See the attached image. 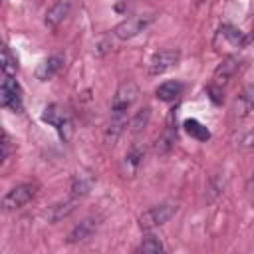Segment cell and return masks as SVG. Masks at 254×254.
<instances>
[{"mask_svg": "<svg viewBox=\"0 0 254 254\" xmlns=\"http://www.w3.org/2000/svg\"><path fill=\"white\" fill-rule=\"evenodd\" d=\"M175 212H177V204H175V202H161V204H157V206L147 208V210L139 216V226H141V230L151 232L153 228L165 224Z\"/></svg>", "mask_w": 254, "mask_h": 254, "instance_id": "cell-1", "label": "cell"}, {"mask_svg": "<svg viewBox=\"0 0 254 254\" xmlns=\"http://www.w3.org/2000/svg\"><path fill=\"white\" fill-rule=\"evenodd\" d=\"M42 121H46L48 125H52L64 141H69V137H71V133H73V125H71V119H69V115L65 113V109H62L60 105L52 103V105H48V107L44 109Z\"/></svg>", "mask_w": 254, "mask_h": 254, "instance_id": "cell-2", "label": "cell"}, {"mask_svg": "<svg viewBox=\"0 0 254 254\" xmlns=\"http://www.w3.org/2000/svg\"><path fill=\"white\" fill-rule=\"evenodd\" d=\"M153 20H155L153 14H135V16H129V18H125L123 22H119L113 28V34L119 40H131V38L139 36Z\"/></svg>", "mask_w": 254, "mask_h": 254, "instance_id": "cell-3", "label": "cell"}, {"mask_svg": "<svg viewBox=\"0 0 254 254\" xmlns=\"http://www.w3.org/2000/svg\"><path fill=\"white\" fill-rule=\"evenodd\" d=\"M139 97V87L133 79H125L119 83L113 99H111V113H125L129 111V107L137 101Z\"/></svg>", "mask_w": 254, "mask_h": 254, "instance_id": "cell-4", "label": "cell"}, {"mask_svg": "<svg viewBox=\"0 0 254 254\" xmlns=\"http://www.w3.org/2000/svg\"><path fill=\"white\" fill-rule=\"evenodd\" d=\"M36 196V187L32 183H20L16 187H12L4 198H2V208L4 210H16V208H22L26 206L32 198Z\"/></svg>", "mask_w": 254, "mask_h": 254, "instance_id": "cell-5", "label": "cell"}, {"mask_svg": "<svg viewBox=\"0 0 254 254\" xmlns=\"http://www.w3.org/2000/svg\"><path fill=\"white\" fill-rule=\"evenodd\" d=\"M0 103L2 107L20 113L22 111V91L18 81L14 79V75H4L2 85H0Z\"/></svg>", "mask_w": 254, "mask_h": 254, "instance_id": "cell-6", "label": "cell"}, {"mask_svg": "<svg viewBox=\"0 0 254 254\" xmlns=\"http://www.w3.org/2000/svg\"><path fill=\"white\" fill-rule=\"evenodd\" d=\"M181 60V52L179 50H159L151 56L149 60V75H161L165 71H169L171 67H175Z\"/></svg>", "mask_w": 254, "mask_h": 254, "instance_id": "cell-7", "label": "cell"}, {"mask_svg": "<svg viewBox=\"0 0 254 254\" xmlns=\"http://www.w3.org/2000/svg\"><path fill=\"white\" fill-rule=\"evenodd\" d=\"M93 185H95V173L91 169H79L71 181V196H75V198L87 196L91 192Z\"/></svg>", "mask_w": 254, "mask_h": 254, "instance_id": "cell-8", "label": "cell"}, {"mask_svg": "<svg viewBox=\"0 0 254 254\" xmlns=\"http://www.w3.org/2000/svg\"><path fill=\"white\" fill-rule=\"evenodd\" d=\"M97 218L95 216H87V218H83L81 222H77L71 230H69V234H67V244H77V242H83V240H87V238H91V234L97 230Z\"/></svg>", "mask_w": 254, "mask_h": 254, "instance_id": "cell-9", "label": "cell"}, {"mask_svg": "<svg viewBox=\"0 0 254 254\" xmlns=\"http://www.w3.org/2000/svg\"><path fill=\"white\" fill-rule=\"evenodd\" d=\"M236 69H238V60L236 58H232V56H228V58H224L222 60V64L214 69V75H212V85L214 87H224L230 79H232V75L236 73Z\"/></svg>", "mask_w": 254, "mask_h": 254, "instance_id": "cell-10", "label": "cell"}, {"mask_svg": "<svg viewBox=\"0 0 254 254\" xmlns=\"http://www.w3.org/2000/svg\"><path fill=\"white\" fill-rule=\"evenodd\" d=\"M64 67V58L60 56V54H52V56H48L38 67H36V77L40 79V81H48V79H52L54 75H58V71Z\"/></svg>", "mask_w": 254, "mask_h": 254, "instance_id": "cell-11", "label": "cell"}, {"mask_svg": "<svg viewBox=\"0 0 254 254\" xmlns=\"http://www.w3.org/2000/svg\"><path fill=\"white\" fill-rule=\"evenodd\" d=\"M69 10H71V0H58V2L46 12V18H44L46 26L52 28V30H56V28L67 18Z\"/></svg>", "mask_w": 254, "mask_h": 254, "instance_id": "cell-12", "label": "cell"}, {"mask_svg": "<svg viewBox=\"0 0 254 254\" xmlns=\"http://www.w3.org/2000/svg\"><path fill=\"white\" fill-rule=\"evenodd\" d=\"M75 202H77V198L71 196V198H67V200H64V202H56V204H52V206L48 208V212H46L48 220H50V222H58V220L69 216V214L75 210Z\"/></svg>", "mask_w": 254, "mask_h": 254, "instance_id": "cell-13", "label": "cell"}, {"mask_svg": "<svg viewBox=\"0 0 254 254\" xmlns=\"http://www.w3.org/2000/svg\"><path fill=\"white\" fill-rule=\"evenodd\" d=\"M181 93H183V83H181V81H165V83H161V85L155 89L157 99H161V101H165V103L177 101V99L181 97Z\"/></svg>", "mask_w": 254, "mask_h": 254, "instance_id": "cell-14", "label": "cell"}, {"mask_svg": "<svg viewBox=\"0 0 254 254\" xmlns=\"http://www.w3.org/2000/svg\"><path fill=\"white\" fill-rule=\"evenodd\" d=\"M125 125H127V115L125 113H111V121L105 129V143L113 145L117 141V137L123 133Z\"/></svg>", "mask_w": 254, "mask_h": 254, "instance_id": "cell-15", "label": "cell"}, {"mask_svg": "<svg viewBox=\"0 0 254 254\" xmlns=\"http://www.w3.org/2000/svg\"><path fill=\"white\" fill-rule=\"evenodd\" d=\"M141 163H143V149L133 147V149L125 155V159H123V163H121V173H123V177H133V175L137 173V169H139Z\"/></svg>", "mask_w": 254, "mask_h": 254, "instance_id": "cell-16", "label": "cell"}, {"mask_svg": "<svg viewBox=\"0 0 254 254\" xmlns=\"http://www.w3.org/2000/svg\"><path fill=\"white\" fill-rule=\"evenodd\" d=\"M175 139H177L175 127L169 123V125L163 129V133H161V135L155 139V153H159V155L169 153V151L173 149V145H175Z\"/></svg>", "mask_w": 254, "mask_h": 254, "instance_id": "cell-17", "label": "cell"}, {"mask_svg": "<svg viewBox=\"0 0 254 254\" xmlns=\"http://www.w3.org/2000/svg\"><path fill=\"white\" fill-rule=\"evenodd\" d=\"M183 127H185V131H187L190 137H194L196 141H208V139H210V131H208L200 121H196V119H187V121L183 123Z\"/></svg>", "mask_w": 254, "mask_h": 254, "instance_id": "cell-18", "label": "cell"}, {"mask_svg": "<svg viewBox=\"0 0 254 254\" xmlns=\"http://www.w3.org/2000/svg\"><path fill=\"white\" fill-rule=\"evenodd\" d=\"M252 107H254V87H248V89H244V93L236 99L234 111H236L238 117H244V115H248V113L252 111Z\"/></svg>", "mask_w": 254, "mask_h": 254, "instance_id": "cell-19", "label": "cell"}, {"mask_svg": "<svg viewBox=\"0 0 254 254\" xmlns=\"http://www.w3.org/2000/svg\"><path fill=\"white\" fill-rule=\"evenodd\" d=\"M149 119H151V109L149 107H143L135 113V117L129 121V127H131V133H141L147 125H149Z\"/></svg>", "mask_w": 254, "mask_h": 254, "instance_id": "cell-20", "label": "cell"}, {"mask_svg": "<svg viewBox=\"0 0 254 254\" xmlns=\"http://www.w3.org/2000/svg\"><path fill=\"white\" fill-rule=\"evenodd\" d=\"M137 250L143 252V254H159V252L165 250V246H163V242H161L157 236L149 234V236H145V238L141 240V244H139Z\"/></svg>", "mask_w": 254, "mask_h": 254, "instance_id": "cell-21", "label": "cell"}, {"mask_svg": "<svg viewBox=\"0 0 254 254\" xmlns=\"http://www.w3.org/2000/svg\"><path fill=\"white\" fill-rule=\"evenodd\" d=\"M18 71V62L12 56L8 46H2V73L4 75H16Z\"/></svg>", "mask_w": 254, "mask_h": 254, "instance_id": "cell-22", "label": "cell"}, {"mask_svg": "<svg viewBox=\"0 0 254 254\" xmlns=\"http://www.w3.org/2000/svg\"><path fill=\"white\" fill-rule=\"evenodd\" d=\"M224 189V179L220 175H212L210 181H208V190H210V200L216 198Z\"/></svg>", "mask_w": 254, "mask_h": 254, "instance_id": "cell-23", "label": "cell"}, {"mask_svg": "<svg viewBox=\"0 0 254 254\" xmlns=\"http://www.w3.org/2000/svg\"><path fill=\"white\" fill-rule=\"evenodd\" d=\"M8 155H10V137H8V133L4 131V133H2V161H6Z\"/></svg>", "mask_w": 254, "mask_h": 254, "instance_id": "cell-24", "label": "cell"}, {"mask_svg": "<svg viewBox=\"0 0 254 254\" xmlns=\"http://www.w3.org/2000/svg\"><path fill=\"white\" fill-rule=\"evenodd\" d=\"M240 145H242V147H254V127H252V129L242 137Z\"/></svg>", "mask_w": 254, "mask_h": 254, "instance_id": "cell-25", "label": "cell"}, {"mask_svg": "<svg viewBox=\"0 0 254 254\" xmlns=\"http://www.w3.org/2000/svg\"><path fill=\"white\" fill-rule=\"evenodd\" d=\"M246 190H248V194H254V171L246 181Z\"/></svg>", "mask_w": 254, "mask_h": 254, "instance_id": "cell-26", "label": "cell"}]
</instances>
